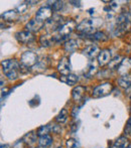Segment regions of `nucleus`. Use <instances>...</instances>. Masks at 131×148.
<instances>
[{
    "instance_id": "1",
    "label": "nucleus",
    "mask_w": 131,
    "mask_h": 148,
    "mask_svg": "<svg viewBox=\"0 0 131 148\" xmlns=\"http://www.w3.org/2000/svg\"><path fill=\"white\" fill-rule=\"evenodd\" d=\"M20 69V64L15 60H6L2 62V71L10 80L17 78V72Z\"/></svg>"
},
{
    "instance_id": "2",
    "label": "nucleus",
    "mask_w": 131,
    "mask_h": 148,
    "mask_svg": "<svg viewBox=\"0 0 131 148\" xmlns=\"http://www.w3.org/2000/svg\"><path fill=\"white\" fill-rule=\"evenodd\" d=\"M76 27V22L74 20H68L66 21L59 29L57 30L56 35H53L55 37V41L56 42H61V41L65 40L67 37L72 33V31L75 29Z\"/></svg>"
},
{
    "instance_id": "3",
    "label": "nucleus",
    "mask_w": 131,
    "mask_h": 148,
    "mask_svg": "<svg viewBox=\"0 0 131 148\" xmlns=\"http://www.w3.org/2000/svg\"><path fill=\"white\" fill-rule=\"evenodd\" d=\"M100 19H85L77 26V29L78 31L85 34H90V33L96 32L95 29L98 25H100V23L102 22L99 21Z\"/></svg>"
},
{
    "instance_id": "4",
    "label": "nucleus",
    "mask_w": 131,
    "mask_h": 148,
    "mask_svg": "<svg viewBox=\"0 0 131 148\" xmlns=\"http://www.w3.org/2000/svg\"><path fill=\"white\" fill-rule=\"evenodd\" d=\"M131 24V13L124 12L117 17V26L120 30L126 31L130 27Z\"/></svg>"
},
{
    "instance_id": "5",
    "label": "nucleus",
    "mask_w": 131,
    "mask_h": 148,
    "mask_svg": "<svg viewBox=\"0 0 131 148\" xmlns=\"http://www.w3.org/2000/svg\"><path fill=\"white\" fill-rule=\"evenodd\" d=\"M112 89V85L110 83H104L102 85H99L98 87L94 89L93 91V97L95 98H102V97H105V96L109 95L111 93Z\"/></svg>"
},
{
    "instance_id": "6",
    "label": "nucleus",
    "mask_w": 131,
    "mask_h": 148,
    "mask_svg": "<svg viewBox=\"0 0 131 148\" xmlns=\"http://www.w3.org/2000/svg\"><path fill=\"white\" fill-rule=\"evenodd\" d=\"M65 22L63 21V17L61 15H53L51 19H49L45 22V27L51 31L58 30Z\"/></svg>"
},
{
    "instance_id": "7",
    "label": "nucleus",
    "mask_w": 131,
    "mask_h": 148,
    "mask_svg": "<svg viewBox=\"0 0 131 148\" xmlns=\"http://www.w3.org/2000/svg\"><path fill=\"white\" fill-rule=\"evenodd\" d=\"M51 15H53V9H51V7L45 6V7H41L37 10L36 14H35V19L40 22L47 21V20L51 18Z\"/></svg>"
},
{
    "instance_id": "8",
    "label": "nucleus",
    "mask_w": 131,
    "mask_h": 148,
    "mask_svg": "<svg viewBox=\"0 0 131 148\" xmlns=\"http://www.w3.org/2000/svg\"><path fill=\"white\" fill-rule=\"evenodd\" d=\"M20 62L23 64L24 66H35V64L38 62L37 60V56L35 55L34 53L32 51H25V53H22L21 56V60H20Z\"/></svg>"
},
{
    "instance_id": "9",
    "label": "nucleus",
    "mask_w": 131,
    "mask_h": 148,
    "mask_svg": "<svg viewBox=\"0 0 131 148\" xmlns=\"http://www.w3.org/2000/svg\"><path fill=\"white\" fill-rule=\"evenodd\" d=\"M15 37L19 42L21 43H29L34 40V35L32 32L26 30V31H18L15 33Z\"/></svg>"
},
{
    "instance_id": "10",
    "label": "nucleus",
    "mask_w": 131,
    "mask_h": 148,
    "mask_svg": "<svg viewBox=\"0 0 131 148\" xmlns=\"http://www.w3.org/2000/svg\"><path fill=\"white\" fill-rule=\"evenodd\" d=\"M58 70H59V72H61L64 76L70 74L71 64L67 58H62L61 59V60L59 62V64H58Z\"/></svg>"
},
{
    "instance_id": "11",
    "label": "nucleus",
    "mask_w": 131,
    "mask_h": 148,
    "mask_svg": "<svg viewBox=\"0 0 131 148\" xmlns=\"http://www.w3.org/2000/svg\"><path fill=\"white\" fill-rule=\"evenodd\" d=\"M99 53V49L97 45H90L87 47H85L84 51H83V53L86 56L88 59H94Z\"/></svg>"
},
{
    "instance_id": "12",
    "label": "nucleus",
    "mask_w": 131,
    "mask_h": 148,
    "mask_svg": "<svg viewBox=\"0 0 131 148\" xmlns=\"http://www.w3.org/2000/svg\"><path fill=\"white\" fill-rule=\"evenodd\" d=\"M110 60H111V55L108 49H104L101 51L98 55V62L100 66H105V64H109Z\"/></svg>"
},
{
    "instance_id": "13",
    "label": "nucleus",
    "mask_w": 131,
    "mask_h": 148,
    "mask_svg": "<svg viewBox=\"0 0 131 148\" xmlns=\"http://www.w3.org/2000/svg\"><path fill=\"white\" fill-rule=\"evenodd\" d=\"M43 22L38 21V20H36V19H32L26 24V28H27V30L30 31V32H32V31H38L43 27Z\"/></svg>"
},
{
    "instance_id": "14",
    "label": "nucleus",
    "mask_w": 131,
    "mask_h": 148,
    "mask_svg": "<svg viewBox=\"0 0 131 148\" xmlns=\"http://www.w3.org/2000/svg\"><path fill=\"white\" fill-rule=\"evenodd\" d=\"M85 93V88L82 86H77L76 88H74V90L72 91V96L73 99L75 100L76 102L81 101V99L83 98Z\"/></svg>"
},
{
    "instance_id": "15",
    "label": "nucleus",
    "mask_w": 131,
    "mask_h": 148,
    "mask_svg": "<svg viewBox=\"0 0 131 148\" xmlns=\"http://www.w3.org/2000/svg\"><path fill=\"white\" fill-rule=\"evenodd\" d=\"M129 146V141L126 137H120L118 138L110 148H128Z\"/></svg>"
},
{
    "instance_id": "16",
    "label": "nucleus",
    "mask_w": 131,
    "mask_h": 148,
    "mask_svg": "<svg viewBox=\"0 0 131 148\" xmlns=\"http://www.w3.org/2000/svg\"><path fill=\"white\" fill-rule=\"evenodd\" d=\"M118 84L121 88L128 89L131 87V75H124L118 80Z\"/></svg>"
},
{
    "instance_id": "17",
    "label": "nucleus",
    "mask_w": 131,
    "mask_h": 148,
    "mask_svg": "<svg viewBox=\"0 0 131 148\" xmlns=\"http://www.w3.org/2000/svg\"><path fill=\"white\" fill-rule=\"evenodd\" d=\"M39 42H40V45H43V47H51L56 41H55L53 35V36H51V35H41L40 38H39Z\"/></svg>"
},
{
    "instance_id": "18",
    "label": "nucleus",
    "mask_w": 131,
    "mask_h": 148,
    "mask_svg": "<svg viewBox=\"0 0 131 148\" xmlns=\"http://www.w3.org/2000/svg\"><path fill=\"white\" fill-rule=\"evenodd\" d=\"M78 80H79L78 77L73 74H69V75H66V76L61 77V81L67 85H75L78 82Z\"/></svg>"
},
{
    "instance_id": "19",
    "label": "nucleus",
    "mask_w": 131,
    "mask_h": 148,
    "mask_svg": "<svg viewBox=\"0 0 131 148\" xmlns=\"http://www.w3.org/2000/svg\"><path fill=\"white\" fill-rule=\"evenodd\" d=\"M1 17L5 21H13L17 18V12L16 10H8V11L2 13Z\"/></svg>"
},
{
    "instance_id": "20",
    "label": "nucleus",
    "mask_w": 131,
    "mask_h": 148,
    "mask_svg": "<svg viewBox=\"0 0 131 148\" xmlns=\"http://www.w3.org/2000/svg\"><path fill=\"white\" fill-rule=\"evenodd\" d=\"M39 145H40L41 147H47L49 146V145L53 143V138H51V136H49V134L47 135H45V136H40L39 137Z\"/></svg>"
},
{
    "instance_id": "21",
    "label": "nucleus",
    "mask_w": 131,
    "mask_h": 148,
    "mask_svg": "<svg viewBox=\"0 0 131 148\" xmlns=\"http://www.w3.org/2000/svg\"><path fill=\"white\" fill-rule=\"evenodd\" d=\"M96 71H97L96 66L91 62V64H88L86 70L84 71V76H86V78H92L95 75V73H96Z\"/></svg>"
},
{
    "instance_id": "22",
    "label": "nucleus",
    "mask_w": 131,
    "mask_h": 148,
    "mask_svg": "<svg viewBox=\"0 0 131 148\" xmlns=\"http://www.w3.org/2000/svg\"><path fill=\"white\" fill-rule=\"evenodd\" d=\"M23 141H25L26 144L30 145V146L34 145L35 142H36V136H35V133L34 132H29L28 134H26L25 136L23 137Z\"/></svg>"
},
{
    "instance_id": "23",
    "label": "nucleus",
    "mask_w": 131,
    "mask_h": 148,
    "mask_svg": "<svg viewBox=\"0 0 131 148\" xmlns=\"http://www.w3.org/2000/svg\"><path fill=\"white\" fill-rule=\"evenodd\" d=\"M121 57L120 56H117V57H115L112 60H110L109 62V68L111 69V70H118L120 66V64H121L122 60H121Z\"/></svg>"
},
{
    "instance_id": "24",
    "label": "nucleus",
    "mask_w": 131,
    "mask_h": 148,
    "mask_svg": "<svg viewBox=\"0 0 131 148\" xmlns=\"http://www.w3.org/2000/svg\"><path fill=\"white\" fill-rule=\"evenodd\" d=\"M78 47V41L75 39H70L65 43V49L67 51H74Z\"/></svg>"
},
{
    "instance_id": "25",
    "label": "nucleus",
    "mask_w": 131,
    "mask_h": 148,
    "mask_svg": "<svg viewBox=\"0 0 131 148\" xmlns=\"http://www.w3.org/2000/svg\"><path fill=\"white\" fill-rule=\"evenodd\" d=\"M69 117V113L66 109H63L61 112L59 113V115L56 117V121L59 123H65L67 121V119Z\"/></svg>"
},
{
    "instance_id": "26",
    "label": "nucleus",
    "mask_w": 131,
    "mask_h": 148,
    "mask_svg": "<svg viewBox=\"0 0 131 148\" xmlns=\"http://www.w3.org/2000/svg\"><path fill=\"white\" fill-rule=\"evenodd\" d=\"M92 38L95 39V40H106L107 39V36L104 32H101V31H96L95 33H93L92 35Z\"/></svg>"
},
{
    "instance_id": "27",
    "label": "nucleus",
    "mask_w": 131,
    "mask_h": 148,
    "mask_svg": "<svg viewBox=\"0 0 131 148\" xmlns=\"http://www.w3.org/2000/svg\"><path fill=\"white\" fill-rule=\"evenodd\" d=\"M67 148H80V144L76 139L71 138L67 140Z\"/></svg>"
},
{
    "instance_id": "28",
    "label": "nucleus",
    "mask_w": 131,
    "mask_h": 148,
    "mask_svg": "<svg viewBox=\"0 0 131 148\" xmlns=\"http://www.w3.org/2000/svg\"><path fill=\"white\" fill-rule=\"evenodd\" d=\"M63 7H64V2L63 1H55L53 3V5H51V9H53V11H56V12L60 11Z\"/></svg>"
},
{
    "instance_id": "29",
    "label": "nucleus",
    "mask_w": 131,
    "mask_h": 148,
    "mask_svg": "<svg viewBox=\"0 0 131 148\" xmlns=\"http://www.w3.org/2000/svg\"><path fill=\"white\" fill-rule=\"evenodd\" d=\"M49 132V126H41L40 128H38V130H37V135H39V136H45V135H47Z\"/></svg>"
},
{
    "instance_id": "30",
    "label": "nucleus",
    "mask_w": 131,
    "mask_h": 148,
    "mask_svg": "<svg viewBox=\"0 0 131 148\" xmlns=\"http://www.w3.org/2000/svg\"><path fill=\"white\" fill-rule=\"evenodd\" d=\"M26 10V4H20L17 8H16V11H18V13H23Z\"/></svg>"
},
{
    "instance_id": "31",
    "label": "nucleus",
    "mask_w": 131,
    "mask_h": 148,
    "mask_svg": "<svg viewBox=\"0 0 131 148\" xmlns=\"http://www.w3.org/2000/svg\"><path fill=\"white\" fill-rule=\"evenodd\" d=\"M70 3H74V5H78V6H80V3L81 2H76V1H70Z\"/></svg>"
},
{
    "instance_id": "32",
    "label": "nucleus",
    "mask_w": 131,
    "mask_h": 148,
    "mask_svg": "<svg viewBox=\"0 0 131 148\" xmlns=\"http://www.w3.org/2000/svg\"><path fill=\"white\" fill-rule=\"evenodd\" d=\"M1 148H9V147H8L7 145H2V146H1Z\"/></svg>"
},
{
    "instance_id": "33",
    "label": "nucleus",
    "mask_w": 131,
    "mask_h": 148,
    "mask_svg": "<svg viewBox=\"0 0 131 148\" xmlns=\"http://www.w3.org/2000/svg\"><path fill=\"white\" fill-rule=\"evenodd\" d=\"M38 148H45V147H38Z\"/></svg>"
},
{
    "instance_id": "34",
    "label": "nucleus",
    "mask_w": 131,
    "mask_h": 148,
    "mask_svg": "<svg viewBox=\"0 0 131 148\" xmlns=\"http://www.w3.org/2000/svg\"><path fill=\"white\" fill-rule=\"evenodd\" d=\"M130 99H131V96H130Z\"/></svg>"
}]
</instances>
